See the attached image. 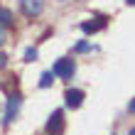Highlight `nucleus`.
Segmentation results:
<instances>
[{
    "instance_id": "11",
    "label": "nucleus",
    "mask_w": 135,
    "mask_h": 135,
    "mask_svg": "<svg viewBox=\"0 0 135 135\" xmlns=\"http://www.w3.org/2000/svg\"><path fill=\"white\" fill-rule=\"evenodd\" d=\"M5 64H7V57H5V54H3V52H0V69H3Z\"/></svg>"
},
{
    "instance_id": "15",
    "label": "nucleus",
    "mask_w": 135,
    "mask_h": 135,
    "mask_svg": "<svg viewBox=\"0 0 135 135\" xmlns=\"http://www.w3.org/2000/svg\"><path fill=\"white\" fill-rule=\"evenodd\" d=\"M128 135H135V128H133V130H130V133H128Z\"/></svg>"
},
{
    "instance_id": "3",
    "label": "nucleus",
    "mask_w": 135,
    "mask_h": 135,
    "mask_svg": "<svg viewBox=\"0 0 135 135\" xmlns=\"http://www.w3.org/2000/svg\"><path fill=\"white\" fill-rule=\"evenodd\" d=\"M61 128H64V113H61V110H54V113L49 115V120H47V133L59 135Z\"/></svg>"
},
{
    "instance_id": "6",
    "label": "nucleus",
    "mask_w": 135,
    "mask_h": 135,
    "mask_svg": "<svg viewBox=\"0 0 135 135\" xmlns=\"http://www.w3.org/2000/svg\"><path fill=\"white\" fill-rule=\"evenodd\" d=\"M106 27V17H93V20H86L81 22V30L86 35H93V32H98V30Z\"/></svg>"
},
{
    "instance_id": "13",
    "label": "nucleus",
    "mask_w": 135,
    "mask_h": 135,
    "mask_svg": "<svg viewBox=\"0 0 135 135\" xmlns=\"http://www.w3.org/2000/svg\"><path fill=\"white\" fill-rule=\"evenodd\" d=\"M5 42V35H3V30H0V44H3Z\"/></svg>"
},
{
    "instance_id": "8",
    "label": "nucleus",
    "mask_w": 135,
    "mask_h": 135,
    "mask_svg": "<svg viewBox=\"0 0 135 135\" xmlns=\"http://www.w3.org/2000/svg\"><path fill=\"white\" fill-rule=\"evenodd\" d=\"M5 25H12V12L7 7H0V27H5Z\"/></svg>"
},
{
    "instance_id": "7",
    "label": "nucleus",
    "mask_w": 135,
    "mask_h": 135,
    "mask_svg": "<svg viewBox=\"0 0 135 135\" xmlns=\"http://www.w3.org/2000/svg\"><path fill=\"white\" fill-rule=\"evenodd\" d=\"M54 76H57L54 71H44V74L39 76V86H42V89H49L52 81H54Z\"/></svg>"
},
{
    "instance_id": "4",
    "label": "nucleus",
    "mask_w": 135,
    "mask_h": 135,
    "mask_svg": "<svg viewBox=\"0 0 135 135\" xmlns=\"http://www.w3.org/2000/svg\"><path fill=\"white\" fill-rule=\"evenodd\" d=\"M44 10V0H22V12L27 17H37Z\"/></svg>"
},
{
    "instance_id": "5",
    "label": "nucleus",
    "mask_w": 135,
    "mask_h": 135,
    "mask_svg": "<svg viewBox=\"0 0 135 135\" xmlns=\"http://www.w3.org/2000/svg\"><path fill=\"white\" fill-rule=\"evenodd\" d=\"M64 101H66V106L69 108H79L84 103V91H79V89H69L64 93Z\"/></svg>"
},
{
    "instance_id": "14",
    "label": "nucleus",
    "mask_w": 135,
    "mask_h": 135,
    "mask_svg": "<svg viewBox=\"0 0 135 135\" xmlns=\"http://www.w3.org/2000/svg\"><path fill=\"white\" fill-rule=\"evenodd\" d=\"M125 3H128V5H135V0H125Z\"/></svg>"
},
{
    "instance_id": "12",
    "label": "nucleus",
    "mask_w": 135,
    "mask_h": 135,
    "mask_svg": "<svg viewBox=\"0 0 135 135\" xmlns=\"http://www.w3.org/2000/svg\"><path fill=\"white\" fill-rule=\"evenodd\" d=\"M128 108H130V113H135V98L130 101V106H128Z\"/></svg>"
},
{
    "instance_id": "9",
    "label": "nucleus",
    "mask_w": 135,
    "mask_h": 135,
    "mask_svg": "<svg viewBox=\"0 0 135 135\" xmlns=\"http://www.w3.org/2000/svg\"><path fill=\"white\" fill-rule=\"evenodd\" d=\"M37 59V49H35V47H30V49L25 52V61H35Z\"/></svg>"
},
{
    "instance_id": "1",
    "label": "nucleus",
    "mask_w": 135,
    "mask_h": 135,
    "mask_svg": "<svg viewBox=\"0 0 135 135\" xmlns=\"http://www.w3.org/2000/svg\"><path fill=\"white\" fill-rule=\"evenodd\" d=\"M52 71L57 76H61V79H71V76H74V71H76V64L64 57V59H57V61H54V69Z\"/></svg>"
},
{
    "instance_id": "2",
    "label": "nucleus",
    "mask_w": 135,
    "mask_h": 135,
    "mask_svg": "<svg viewBox=\"0 0 135 135\" xmlns=\"http://www.w3.org/2000/svg\"><path fill=\"white\" fill-rule=\"evenodd\" d=\"M20 103H22V98L17 96V93H12L10 98H7V108H5V125H10L12 120H15V115H17V110H20Z\"/></svg>"
},
{
    "instance_id": "10",
    "label": "nucleus",
    "mask_w": 135,
    "mask_h": 135,
    "mask_svg": "<svg viewBox=\"0 0 135 135\" xmlns=\"http://www.w3.org/2000/svg\"><path fill=\"white\" fill-rule=\"evenodd\" d=\"M76 52H89V42H79L76 44Z\"/></svg>"
}]
</instances>
